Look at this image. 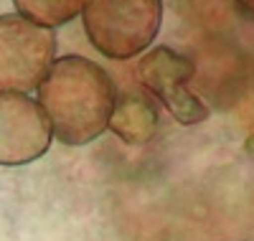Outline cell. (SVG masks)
Returning <instances> with one entry per match:
<instances>
[{
	"mask_svg": "<svg viewBox=\"0 0 254 241\" xmlns=\"http://www.w3.org/2000/svg\"><path fill=\"white\" fill-rule=\"evenodd\" d=\"M56 61L54 28L8 13L0 15V92L26 94L38 89Z\"/></svg>",
	"mask_w": 254,
	"mask_h": 241,
	"instance_id": "3957f363",
	"label": "cell"
},
{
	"mask_svg": "<svg viewBox=\"0 0 254 241\" xmlns=\"http://www.w3.org/2000/svg\"><path fill=\"white\" fill-rule=\"evenodd\" d=\"M87 0H13L18 15L46 28L66 26L71 18H76L84 10Z\"/></svg>",
	"mask_w": 254,
	"mask_h": 241,
	"instance_id": "52a82bcc",
	"label": "cell"
},
{
	"mask_svg": "<svg viewBox=\"0 0 254 241\" xmlns=\"http://www.w3.org/2000/svg\"><path fill=\"white\" fill-rule=\"evenodd\" d=\"M81 20L102 56L127 61L150 49L163 26V0H87Z\"/></svg>",
	"mask_w": 254,
	"mask_h": 241,
	"instance_id": "7a4b0ae2",
	"label": "cell"
},
{
	"mask_svg": "<svg viewBox=\"0 0 254 241\" xmlns=\"http://www.w3.org/2000/svg\"><path fill=\"white\" fill-rule=\"evenodd\" d=\"M137 74L147 94H153L181 124H201L208 120V107L188 92V81L196 74V63L171 46L150 49L137 63Z\"/></svg>",
	"mask_w": 254,
	"mask_h": 241,
	"instance_id": "277c9868",
	"label": "cell"
},
{
	"mask_svg": "<svg viewBox=\"0 0 254 241\" xmlns=\"http://www.w3.org/2000/svg\"><path fill=\"white\" fill-rule=\"evenodd\" d=\"M110 129L125 145H147L158 132V109L142 89H125L115 99Z\"/></svg>",
	"mask_w": 254,
	"mask_h": 241,
	"instance_id": "8992f818",
	"label": "cell"
},
{
	"mask_svg": "<svg viewBox=\"0 0 254 241\" xmlns=\"http://www.w3.org/2000/svg\"><path fill=\"white\" fill-rule=\"evenodd\" d=\"M117 89L99 63L84 56H61L38 84V104L54 137L64 145H89L110 127Z\"/></svg>",
	"mask_w": 254,
	"mask_h": 241,
	"instance_id": "6da1fadb",
	"label": "cell"
},
{
	"mask_svg": "<svg viewBox=\"0 0 254 241\" xmlns=\"http://www.w3.org/2000/svg\"><path fill=\"white\" fill-rule=\"evenodd\" d=\"M51 122L38 102L26 94L0 92V165L18 168L46 155Z\"/></svg>",
	"mask_w": 254,
	"mask_h": 241,
	"instance_id": "5b68a950",
	"label": "cell"
},
{
	"mask_svg": "<svg viewBox=\"0 0 254 241\" xmlns=\"http://www.w3.org/2000/svg\"><path fill=\"white\" fill-rule=\"evenodd\" d=\"M237 5H239V10H242L244 15L254 18V0H237Z\"/></svg>",
	"mask_w": 254,
	"mask_h": 241,
	"instance_id": "ba28073f",
	"label": "cell"
}]
</instances>
